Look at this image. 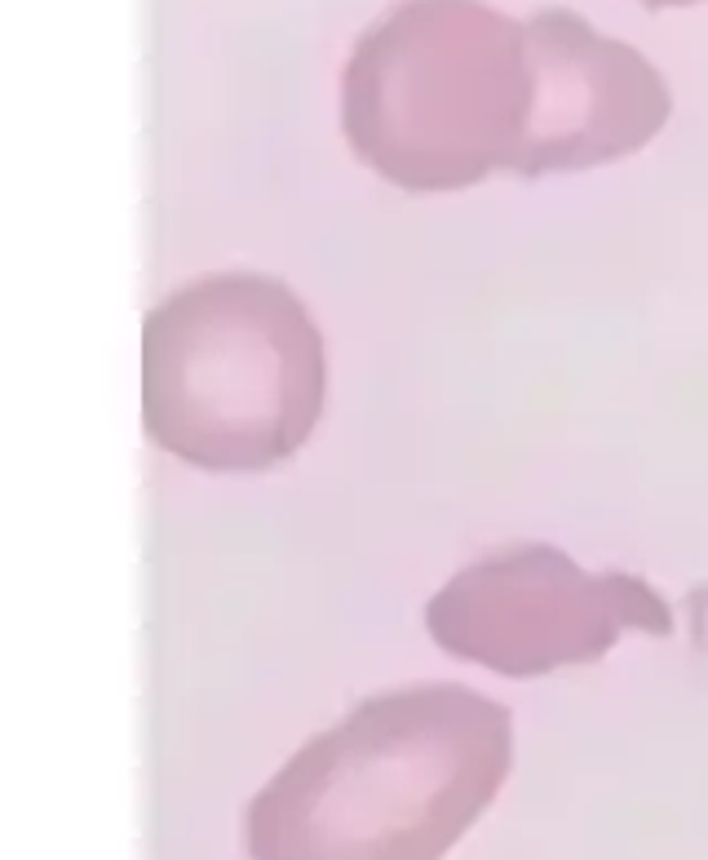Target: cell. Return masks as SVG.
I'll use <instances>...</instances> for the list:
<instances>
[{
    "label": "cell",
    "mask_w": 708,
    "mask_h": 860,
    "mask_svg": "<svg viewBox=\"0 0 708 860\" xmlns=\"http://www.w3.org/2000/svg\"><path fill=\"white\" fill-rule=\"evenodd\" d=\"M514 763L510 710L460 683L377 692L244 812L253 860H443Z\"/></svg>",
    "instance_id": "6da1fadb"
},
{
    "label": "cell",
    "mask_w": 708,
    "mask_h": 860,
    "mask_svg": "<svg viewBox=\"0 0 708 860\" xmlns=\"http://www.w3.org/2000/svg\"><path fill=\"white\" fill-rule=\"evenodd\" d=\"M323 408V338L301 297L262 271H217L169 293L142 325V421L204 471L293 457Z\"/></svg>",
    "instance_id": "7a4b0ae2"
},
{
    "label": "cell",
    "mask_w": 708,
    "mask_h": 860,
    "mask_svg": "<svg viewBox=\"0 0 708 860\" xmlns=\"http://www.w3.org/2000/svg\"><path fill=\"white\" fill-rule=\"evenodd\" d=\"M345 138L408 191L510 169L532 112L518 27L479 0H403L345 67Z\"/></svg>",
    "instance_id": "3957f363"
},
{
    "label": "cell",
    "mask_w": 708,
    "mask_h": 860,
    "mask_svg": "<svg viewBox=\"0 0 708 860\" xmlns=\"http://www.w3.org/2000/svg\"><path fill=\"white\" fill-rule=\"evenodd\" d=\"M425 625L443 653L527 679L598 661L620 630L669 634V603L629 573H584L545 542L505 546L460 568L430 603Z\"/></svg>",
    "instance_id": "277c9868"
},
{
    "label": "cell",
    "mask_w": 708,
    "mask_h": 860,
    "mask_svg": "<svg viewBox=\"0 0 708 860\" xmlns=\"http://www.w3.org/2000/svg\"><path fill=\"white\" fill-rule=\"evenodd\" d=\"M532 112L514 151V173L607 165L642 143L669 116V93L647 58L589 32L571 14H545L527 27Z\"/></svg>",
    "instance_id": "5b68a950"
}]
</instances>
